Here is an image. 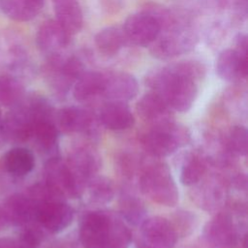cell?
Segmentation results:
<instances>
[{
    "label": "cell",
    "instance_id": "7",
    "mask_svg": "<svg viewBox=\"0 0 248 248\" xmlns=\"http://www.w3.org/2000/svg\"><path fill=\"white\" fill-rule=\"evenodd\" d=\"M235 48L223 50L216 61L218 76L227 81H236L247 76V37L238 34L235 41Z\"/></svg>",
    "mask_w": 248,
    "mask_h": 248
},
{
    "label": "cell",
    "instance_id": "23",
    "mask_svg": "<svg viewBox=\"0 0 248 248\" xmlns=\"http://www.w3.org/2000/svg\"><path fill=\"white\" fill-rule=\"evenodd\" d=\"M1 167L11 175L24 176L33 170L35 158L29 149L20 146L14 147L4 155Z\"/></svg>",
    "mask_w": 248,
    "mask_h": 248
},
{
    "label": "cell",
    "instance_id": "10",
    "mask_svg": "<svg viewBox=\"0 0 248 248\" xmlns=\"http://www.w3.org/2000/svg\"><path fill=\"white\" fill-rule=\"evenodd\" d=\"M34 120L25 99L12 107L4 117L6 140L14 143L26 141L32 136Z\"/></svg>",
    "mask_w": 248,
    "mask_h": 248
},
{
    "label": "cell",
    "instance_id": "9",
    "mask_svg": "<svg viewBox=\"0 0 248 248\" xmlns=\"http://www.w3.org/2000/svg\"><path fill=\"white\" fill-rule=\"evenodd\" d=\"M203 238L211 248H234L239 241V232L232 217L219 213L203 227Z\"/></svg>",
    "mask_w": 248,
    "mask_h": 248
},
{
    "label": "cell",
    "instance_id": "26",
    "mask_svg": "<svg viewBox=\"0 0 248 248\" xmlns=\"http://www.w3.org/2000/svg\"><path fill=\"white\" fill-rule=\"evenodd\" d=\"M129 44L123 28L109 26L100 30L95 36V45L98 50L108 56L116 54L124 46Z\"/></svg>",
    "mask_w": 248,
    "mask_h": 248
},
{
    "label": "cell",
    "instance_id": "12",
    "mask_svg": "<svg viewBox=\"0 0 248 248\" xmlns=\"http://www.w3.org/2000/svg\"><path fill=\"white\" fill-rule=\"evenodd\" d=\"M109 215L90 211L83 215L79 225V239L83 248H107Z\"/></svg>",
    "mask_w": 248,
    "mask_h": 248
},
{
    "label": "cell",
    "instance_id": "11",
    "mask_svg": "<svg viewBox=\"0 0 248 248\" xmlns=\"http://www.w3.org/2000/svg\"><path fill=\"white\" fill-rule=\"evenodd\" d=\"M122 28L129 44L140 46H150L161 31L156 19L144 11L129 16Z\"/></svg>",
    "mask_w": 248,
    "mask_h": 248
},
{
    "label": "cell",
    "instance_id": "6",
    "mask_svg": "<svg viewBox=\"0 0 248 248\" xmlns=\"http://www.w3.org/2000/svg\"><path fill=\"white\" fill-rule=\"evenodd\" d=\"M73 219L74 210L63 199L53 198L35 203V220L49 232H63L72 224Z\"/></svg>",
    "mask_w": 248,
    "mask_h": 248
},
{
    "label": "cell",
    "instance_id": "1",
    "mask_svg": "<svg viewBox=\"0 0 248 248\" xmlns=\"http://www.w3.org/2000/svg\"><path fill=\"white\" fill-rule=\"evenodd\" d=\"M204 73L202 63L182 61L150 72L146 77V84L171 109L184 112L193 106L198 94L197 80Z\"/></svg>",
    "mask_w": 248,
    "mask_h": 248
},
{
    "label": "cell",
    "instance_id": "29",
    "mask_svg": "<svg viewBox=\"0 0 248 248\" xmlns=\"http://www.w3.org/2000/svg\"><path fill=\"white\" fill-rule=\"evenodd\" d=\"M88 196L92 202L107 204L114 197L113 182L105 176H94L86 184Z\"/></svg>",
    "mask_w": 248,
    "mask_h": 248
},
{
    "label": "cell",
    "instance_id": "16",
    "mask_svg": "<svg viewBox=\"0 0 248 248\" xmlns=\"http://www.w3.org/2000/svg\"><path fill=\"white\" fill-rule=\"evenodd\" d=\"M3 210L8 224L26 227L35 219V203L24 194H13L7 198Z\"/></svg>",
    "mask_w": 248,
    "mask_h": 248
},
{
    "label": "cell",
    "instance_id": "31",
    "mask_svg": "<svg viewBox=\"0 0 248 248\" xmlns=\"http://www.w3.org/2000/svg\"><path fill=\"white\" fill-rule=\"evenodd\" d=\"M132 241V233L126 225L109 215L107 248H129Z\"/></svg>",
    "mask_w": 248,
    "mask_h": 248
},
{
    "label": "cell",
    "instance_id": "19",
    "mask_svg": "<svg viewBox=\"0 0 248 248\" xmlns=\"http://www.w3.org/2000/svg\"><path fill=\"white\" fill-rule=\"evenodd\" d=\"M38 148L49 158L58 157V137L57 128L53 117L40 118L34 121L32 136Z\"/></svg>",
    "mask_w": 248,
    "mask_h": 248
},
{
    "label": "cell",
    "instance_id": "14",
    "mask_svg": "<svg viewBox=\"0 0 248 248\" xmlns=\"http://www.w3.org/2000/svg\"><path fill=\"white\" fill-rule=\"evenodd\" d=\"M140 231L145 243L152 248H172L178 237L170 221L160 216L146 218Z\"/></svg>",
    "mask_w": 248,
    "mask_h": 248
},
{
    "label": "cell",
    "instance_id": "3",
    "mask_svg": "<svg viewBox=\"0 0 248 248\" xmlns=\"http://www.w3.org/2000/svg\"><path fill=\"white\" fill-rule=\"evenodd\" d=\"M195 31L182 23L161 30L150 44L151 54L160 60H169L191 51L197 45Z\"/></svg>",
    "mask_w": 248,
    "mask_h": 248
},
{
    "label": "cell",
    "instance_id": "27",
    "mask_svg": "<svg viewBox=\"0 0 248 248\" xmlns=\"http://www.w3.org/2000/svg\"><path fill=\"white\" fill-rule=\"evenodd\" d=\"M120 214L122 218L132 226H139L146 219L147 210L144 203L138 197L133 195H124L121 197Z\"/></svg>",
    "mask_w": 248,
    "mask_h": 248
},
{
    "label": "cell",
    "instance_id": "25",
    "mask_svg": "<svg viewBox=\"0 0 248 248\" xmlns=\"http://www.w3.org/2000/svg\"><path fill=\"white\" fill-rule=\"evenodd\" d=\"M44 0H0L2 12L15 21H29L37 16Z\"/></svg>",
    "mask_w": 248,
    "mask_h": 248
},
{
    "label": "cell",
    "instance_id": "17",
    "mask_svg": "<svg viewBox=\"0 0 248 248\" xmlns=\"http://www.w3.org/2000/svg\"><path fill=\"white\" fill-rule=\"evenodd\" d=\"M170 108L154 92L143 95L137 104V110L142 119L157 125L172 122Z\"/></svg>",
    "mask_w": 248,
    "mask_h": 248
},
{
    "label": "cell",
    "instance_id": "34",
    "mask_svg": "<svg viewBox=\"0 0 248 248\" xmlns=\"http://www.w3.org/2000/svg\"><path fill=\"white\" fill-rule=\"evenodd\" d=\"M171 225L177 234V236H185L192 232L196 223V217L191 212L179 211L176 213Z\"/></svg>",
    "mask_w": 248,
    "mask_h": 248
},
{
    "label": "cell",
    "instance_id": "38",
    "mask_svg": "<svg viewBox=\"0 0 248 248\" xmlns=\"http://www.w3.org/2000/svg\"><path fill=\"white\" fill-rule=\"evenodd\" d=\"M140 248H152V247H150V246H148L147 244H145V245H141Z\"/></svg>",
    "mask_w": 248,
    "mask_h": 248
},
{
    "label": "cell",
    "instance_id": "2",
    "mask_svg": "<svg viewBox=\"0 0 248 248\" xmlns=\"http://www.w3.org/2000/svg\"><path fill=\"white\" fill-rule=\"evenodd\" d=\"M141 192L161 205L173 206L178 202V190L170 170L165 163L146 166L140 178Z\"/></svg>",
    "mask_w": 248,
    "mask_h": 248
},
{
    "label": "cell",
    "instance_id": "13",
    "mask_svg": "<svg viewBox=\"0 0 248 248\" xmlns=\"http://www.w3.org/2000/svg\"><path fill=\"white\" fill-rule=\"evenodd\" d=\"M72 35L56 20L47 19L38 29L36 44L38 48L48 57L62 54L71 42Z\"/></svg>",
    "mask_w": 248,
    "mask_h": 248
},
{
    "label": "cell",
    "instance_id": "5",
    "mask_svg": "<svg viewBox=\"0 0 248 248\" xmlns=\"http://www.w3.org/2000/svg\"><path fill=\"white\" fill-rule=\"evenodd\" d=\"M190 135L184 127L170 122L153 126L143 139V146L147 152L156 157H167L179 147L187 144Z\"/></svg>",
    "mask_w": 248,
    "mask_h": 248
},
{
    "label": "cell",
    "instance_id": "30",
    "mask_svg": "<svg viewBox=\"0 0 248 248\" xmlns=\"http://www.w3.org/2000/svg\"><path fill=\"white\" fill-rule=\"evenodd\" d=\"M24 96L22 83L11 75H0V104L13 107L18 104Z\"/></svg>",
    "mask_w": 248,
    "mask_h": 248
},
{
    "label": "cell",
    "instance_id": "22",
    "mask_svg": "<svg viewBox=\"0 0 248 248\" xmlns=\"http://www.w3.org/2000/svg\"><path fill=\"white\" fill-rule=\"evenodd\" d=\"M56 20L73 36L82 27V12L78 0H52Z\"/></svg>",
    "mask_w": 248,
    "mask_h": 248
},
{
    "label": "cell",
    "instance_id": "4",
    "mask_svg": "<svg viewBox=\"0 0 248 248\" xmlns=\"http://www.w3.org/2000/svg\"><path fill=\"white\" fill-rule=\"evenodd\" d=\"M43 71L52 91L63 97L84 72V65L77 56L65 57L59 54L48 57Z\"/></svg>",
    "mask_w": 248,
    "mask_h": 248
},
{
    "label": "cell",
    "instance_id": "36",
    "mask_svg": "<svg viewBox=\"0 0 248 248\" xmlns=\"http://www.w3.org/2000/svg\"><path fill=\"white\" fill-rule=\"evenodd\" d=\"M8 221H7V218L5 216V213H4V210H3V206L0 205V231L3 230L4 228H6L8 226Z\"/></svg>",
    "mask_w": 248,
    "mask_h": 248
},
{
    "label": "cell",
    "instance_id": "37",
    "mask_svg": "<svg viewBox=\"0 0 248 248\" xmlns=\"http://www.w3.org/2000/svg\"><path fill=\"white\" fill-rule=\"evenodd\" d=\"M49 248H65V247H63V246H57V245H53V246H51V247H49Z\"/></svg>",
    "mask_w": 248,
    "mask_h": 248
},
{
    "label": "cell",
    "instance_id": "20",
    "mask_svg": "<svg viewBox=\"0 0 248 248\" xmlns=\"http://www.w3.org/2000/svg\"><path fill=\"white\" fill-rule=\"evenodd\" d=\"M67 164L78 183L84 187L98 171L100 159L94 151L88 148H81L72 154Z\"/></svg>",
    "mask_w": 248,
    "mask_h": 248
},
{
    "label": "cell",
    "instance_id": "32",
    "mask_svg": "<svg viewBox=\"0 0 248 248\" xmlns=\"http://www.w3.org/2000/svg\"><path fill=\"white\" fill-rule=\"evenodd\" d=\"M41 240V231L38 228L26 226L16 238L0 237V248H38Z\"/></svg>",
    "mask_w": 248,
    "mask_h": 248
},
{
    "label": "cell",
    "instance_id": "28",
    "mask_svg": "<svg viewBox=\"0 0 248 248\" xmlns=\"http://www.w3.org/2000/svg\"><path fill=\"white\" fill-rule=\"evenodd\" d=\"M205 172V164L196 154L188 153L184 156L180 168V182L184 186L197 184Z\"/></svg>",
    "mask_w": 248,
    "mask_h": 248
},
{
    "label": "cell",
    "instance_id": "15",
    "mask_svg": "<svg viewBox=\"0 0 248 248\" xmlns=\"http://www.w3.org/2000/svg\"><path fill=\"white\" fill-rule=\"evenodd\" d=\"M138 92L139 83L134 76L123 72L105 74V85L102 95L108 101L127 103L134 99Z\"/></svg>",
    "mask_w": 248,
    "mask_h": 248
},
{
    "label": "cell",
    "instance_id": "33",
    "mask_svg": "<svg viewBox=\"0 0 248 248\" xmlns=\"http://www.w3.org/2000/svg\"><path fill=\"white\" fill-rule=\"evenodd\" d=\"M228 147L235 155L245 156L247 153V130L244 126H234L228 136Z\"/></svg>",
    "mask_w": 248,
    "mask_h": 248
},
{
    "label": "cell",
    "instance_id": "24",
    "mask_svg": "<svg viewBox=\"0 0 248 248\" xmlns=\"http://www.w3.org/2000/svg\"><path fill=\"white\" fill-rule=\"evenodd\" d=\"M105 85V74L97 71H84L73 85V96L83 102L102 95Z\"/></svg>",
    "mask_w": 248,
    "mask_h": 248
},
{
    "label": "cell",
    "instance_id": "35",
    "mask_svg": "<svg viewBox=\"0 0 248 248\" xmlns=\"http://www.w3.org/2000/svg\"><path fill=\"white\" fill-rule=\"evenodd\" d=\"M6 140L5 139V134H4V117L2 114V110L0 108V146L4 143Z\"/></svg>",
    "mask_w": 248,
    "mask_h": 248
},
{
    "label": "cell",
    "instance_id": "21",
    "mask_svg": "<svg viewBox=\"0 0 248 248\" xmlns=\"http://www.w3.org/2000/svg\"><path fill=\"white\" fill-rule=\"evenodd\" d=\"M57 128L65 133H81L91 129L92 114L79 107H65L58 110L55 116Z\"/></svg>",
    "mask_w": 248,
    "mask_h": 248
},
{
    "label": "cell",
    "instance_id": "8",
    "mask_svg": "<svg viewBox=\"0 0 248 248\" xmlns=\"http://www.w3.org/2000/svg\"><path fill=\"white\" fill-rule=\"evenodd\" d=\"M45 183L59 194L62 198H78L83 187L78 183L67 162L59 157H53L46 160L44 169Z\"/></svg>",
    "mask_w": 248,
    "mask_h": 248
},
{
    "label": "cell",
    "instance_id": "18",
    "mask_svg": "<svg viewBox=\"0 0 248 248\" xmlns=\"http://www.w3.org/2000/svg\"><path fill=\"white\" fill-rule=\"evenodd\" d=\"M102 124L112 131H122L131 128L135 123L134 115L124 102L108 101L101 108Z\"/></svg>",
    "mask_w": 248,
    "mask_h": 248
}]
</instances>
